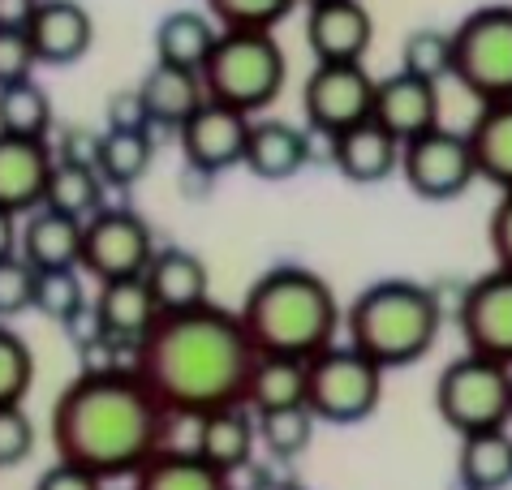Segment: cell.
<instances>
[{
  "label": "cell",
  "instance_id": "obj_1",
  "mask_svg": "<svg viewBox=\"0 0 512 490\" xmlns=\"http://www.w3.org/2000/svg\"><path fill=\"white\" fill-rule=\"evenodd\" d=\"M254 344L233 310L194 306L160 314L134 349V374L168 417H203L229 405H246V379Z\"/></svg>",
  "mask_w": 512,
  "mask_h": 490
},
{
  "label": "cell",
  "instance_id": "obj_2",
  "mask_svg": "<svg viewBox=\"0 0 512 490\" xmlns=\"http://www.w3.org/2000/svg\"><path fill=\"white\" fill-rule=\"evenodd\" d=\"M168 413L142 387L134 366L82 370L52 405L56 460L95 473L99 482L134 478L164 448Z\"/></svg>",
  "mask_w": 512,
  "mask_h": 490
},
{
  "label": "cell",
  "instance_id": "obj_3",
  "mask_svg": "<svg viewBox=\"0 0 512 490\" xmlns=\"http://www.w3.org/2000/svg\"><path fill=\"white\" fill-rule=\"evenodd\" d=\"M237 319L246 327L259 357H297V362H310V357H319L323 349L336 344V331L345 323V314H340L332 284L319 271L280 263L250 284Z\"/></svg>",
  "mask_w": 512,
  "mask_h": 490
},
{
  "label": "cell",
  "instance_id": "obj_4",
  "mask_svg": "<svg viewBox=\"0 0 512 490\" xmlns=\"http://www.w3.org/2000/svg\"><path fill=\"white\" fill-rule=\"evenodd\" d=\"M444 327V301L418 280H375L345 310V331L358 353L379 370H401L435 349Z\"/></svg>",
  "mask_w": 512,
  "mask_h": 490
},
{
  "label": "cell",
  "instance_id": "obj_5",
  "mask_svg": "<svg viewBox=\"0 0 512 490\" xmlns=\"http://www.w3.org/2000/svg\"><path fill=\"white\" fill-rule=\"evenodd\" d=\"M198 78H203L211 104L259 117L263 108H272L280 99L289 61H284V48L272 31H220Z\"/></svg>",
  "mask_w": 512,
  "mask_h": 490
},
{
  "label": "cell",
  "instance_id": "obj_6",
  "mask_svg": "<svg viewBox=\"0 0 512 490\" xmlns=\"http://www.w3.org/2000/svg\"><path fill=\"white\" fill-rule=\"evenodd\" d=\"M435 413L461 439L504 430L512 422V370L478 353L448 362L435 379Z\"/></svg>",
  "mask_w": 512,
  "mask_h": 490
},
{
  "label": "cell",
  "instance_id": "obj_7",
  "mask_svg": "<svg viewBox=\"0 0 512 490\" xmlns=\"http://www.w3.org/2000/svg\"><path fill=\"white\" fill-rule=\"evenodd\" d=\"M383 374L353 344H332L306 362V409L327 426H358L379 409Z\"/></svg>",
  "mask_w": 512,
  "mask_h": 490
},
{
  "label": "cell",
  "instance_id": "obj_8",
  "mask_svg": "<svg viewBox=\"0 0 512 490\" xmlns=\"http://www.w3.org/2000/svg\"><path fill=\"white\" fill-rule=\"evenodd\" d=\"M452 78L478 104L512 99V5H482L452 31Z\"/></svg>",
  "mask_w": 512,
  "mask_h": 490
},
{
  "label": "cell",
  "instance_id": "obj_9",
  "mask_svg": "<svg viewBox=\"0 0 512 490\" xmlns=\"http://www.w3.org/2000/svg\"><path fill=\"white\" fill-rule=\"evenodd\" d=\"M155 258L151 224L134 207H104L82 224V263L78 271H91L99 284L134 280Z\"/></svg>",
  "mask_w": 512,
  "mask_h": 490
},
{
  "label": "cell",
  "instance_id": "obj_10",
  "mask_svg": "<svg viewBox=\"0 0 512 490\" xmlns=\"http://www.w3.org/2000/svg\"><path fill=\"white\" fill-rule=\"evenodd\" d=\"M401 177L426 203H452L461 198L469 185L478 181L474 168V151H469V138L457 129H431L414 142L401 147Z\"/></svg>",
  "mask_w": 512,
  "mask_h": 490
},
{
  "label": "cell",
  "instance_id": "obj_11",
  "mask_svg": "<svg viewBox=\"0 0 512 490\" xmlns=\"http://www.w3.org/2000/svg\"><path fill=\"white\" fill-rule=\"evenodd\" d=\"M375 108V78L366 65H315L302 86L306 125L323 138H336L345 129L371 121Z\"/></svg>",
  "mask_w": 512,
  "mask_h": 490
},
{
  "label": "cell",
  "instance_id": "obj_12",
  "mask_svg": "<svg viewBox=\"0 0 512 490\" xmlns=\"http://www.w3.org/2000/svg\"><path fill=\"white\" fill-rule=\"evenodd\" d=\"M457 327L465 353L491 357L512 370V271L495 267L474 284H465L457 301Z\"/></svg>",
  "mask_w": 512,
  "mask_h": 490
},
{
  "label": "cell",
  "instance_id": "obj_13",
  "mask_svg": "<svg viewBox=\"0 0 512 490\" xmlns=\"http://www.w3.org/2000/svg\"><path fill=\"white\" fill-rule=\"evenodd\" d=\"M250 121L246 112L224 108V104H207L194 112V117L177 129L181 155H186V168L207 172L216 177L224 168H237L241 155H246V138H250Z\"/></svg>",
  "mask_w": 512,
  "mask_h": 490
},
{
  "label": "cell",
  "instance_id": "obj_14",
  "mask_svg": "<svg viewBox=\"0 0 512 490\" xmlns=\"http://www.w3.org/2000/svg\"><path fill=\"white\" fill-rule=\"evenodd\" d=\"M306 43L319 65H362L375 43V18L362 0H323L306 13Z\"/></svg>",
  "mask_w": 512,
  "mask_h": 490
},
{
  "label": "cell",
  "instance_id": "obj_15",
  "mask_svg": "<svg viewBox=\"0 0 512 490\" xmlns=\"http://www.w3.org/2000/svg\"><path fill=\"white\" fill-rule=\"evenodd\" d=\"M371 121L379 129H388L401 147L422 134H431V129H439V86L396 69V74L375 82Z\"/></svg>",
  "mask_w": 512,
  "mask_h": 490
},
{
  "label": "cell",
  "instance_id": "obj_16",
  "mask_svg": "<svg viewBox=\"0 0 512 490\" xmlns=\"http://www.w3.org/2000/svg\"><path fill=\"white\" fill-rule=\"evenodd\" d=\"M52 142L0 134V211L31 215L44 207V190L52 177Z\"/></svg>",
  "mask_w": 512,
  "mask_h": 490
},
{
  "label": "cell",
  "instance_id": "obj_17",
  "mask_svg": "<svg viewBox=\"0 0 512 490\" xmlns=\"http://www.w3.org/2000/svg\"><path fill=\"white\" fill-rule=\"evenodd\" d=\"M26 39H31L39 65L65 69V65H78L91 52L95 22L78 0H39L35 18L26 26Z\"/></svg>",
  "mask_w": 512,
  "mask_h": 490
},
{
  "label": "cell",
  "instance_id": "obj_18",
  "mask_svg": "<svg viewBox=\"0 0 512 490\" xmlns=\"http://www.w3.org/2000/svg\"><path fill=\"white\" fill-rule=\"evenodd\" d=\"M142 280H147L160 314H181V310H194V306H207L211 301L207 263L194 250H181V245L155 250L147 271H142Z\"/></svg>",
  "mask_w": 512,
  "mask_h": 490
},
{
  "label": "cell",
  "instance_id": "obj_19",
  "mask_svg": "<svg viewBox=\"0 0 512 490\" xmlns=\"http://www.w3.org/2000/svg\"><path fill=\"white\" fill-rule=\"evenodd\" d=\"M306 164H310L306 129H297L293 121H276V117H254L250 121L246 155H241V168L246 172H254L259 181H289Z\"/></svg>",
  "mask_w": 512,
  "mask_h": 490
},
{
  "label": "cell",
  "instance_id": "obj_20",
  "mask_svg": "<svg viewBox=\"0 0 512 490\" xmlns=\"http://www.w3.org/2000/svg\"><path fill=\"white\" fill-rule=\"evenodd\" d=\"M254 413L246 405H229V409H216V413H203L194 417V456H203L211 469L233 478L237 469L250 465L254 456Z\"/></svg>",
  "mask_w": 512,
  "mask_h": 490
},
{
  "label": "cell",
  "instance_id": "obj_21",
  "mask_svg": "<svg viewBox=\"0 0 512 490\" xmlns=\"http://www.w3.org/2000/svg\"><path fill=\"white\" fill-rule=\"evenodd\" d=\"M327 147H332L336 172L353 185H379L392 172H401V142L388 129H379L375 121H362L345 129V134L327 138Z\"/></svg>",
  "mask_w": 512,
  "mask_h": 490
},
{
  "label": "cell",
  "instance_id": "obj_22",
  "mask_svg": "<svg viewBox=\"0 0 512 490\" xmlns=\"http://www.w3.org/2000/svg\"><path fill=\"white\" fill-rule=\"evenodd\" d=\"M18 254L35 271H78L82 263V220L39 207L18 228Z\"/></svg>",
  "mask_w": 512,
  "mask_h": 490
},
{
  "label": "cell",
  "instance_id": "obj_23",
  "mask_svg": "<svg viewBox=\"0 0 512 490\" xmlns=\"http://www.w3.org/2000/svg\"><path fill=\"white\" fill-rule=\"evenodd\" d=\"M91 306H95V319L104 327V336L117 344H130V349H138L142 336L160 323V306H155V297L142 276L99 284V297Z\"/></svg>",
  "mask_w": 512,
  "mask_h": 490
},
{
  "label": "cell",
  "instance_id": "obj_24",
  "mask_svg": "<svg viewBox=\"0 0 512 490\" xmlns=\"http://www.w3.org/2000/svg\"><path fill=\"white\" fill-rule=\"evenodd\" d=\"M138 95L142 108H147V121L164 129H181L207 104L203 78L194 69H177V65H151L147 78L138 82Z\"/></svg>",
  "mask_w": 512,
  "mask_h": 490
},
{
  "label": "cell",
  "instance_id": "obj_25",
  "mask_svg": "<svg viewBox=\"0 0 512 490\" xmlns=\"http://www.w3.org/2000/svg\"><path fill=\"white\" fill-rule=\"evenodd\" d=\"M469 151H474L478 181H491L500 194L512 190V99L482 104L474 125L465 129Z\"/></svg>",
  "mask_w": 512,
  "mask_h": 490
},
{
  "label": "cell",
  "instance_id": "obj_26",
  "mask_svg": "<svg viewBox=\"0 0 512 490\" xmlns=\"http://www.w3.org/2000/svg\"><path fill=\"white\" fill-rule=\"evenodd\" d=\"M220 39V26L198 9H173L155 26V65H177V69H203L211 48Z\"/></svg>",
  "mask_w": 512,
  "mask_h": 490
},
{
  "label": "cell",
  "instance_id": "obj_27",
  "mask_svg": "<svg viewBox=\"0 0 512 490\" xmlns=\"http://www.w3.org/2000/svg\"><path fill=\"white\" fill-rule=\"evenodd\" d=\"M457 478L465 490H508L512 486V435H508V426L461 439Z\"/></svg>",
  "mask_w": 512,
  "mask_h": 490
},
{
  "label": "cell",
  "instance_id": "obj_28",
  "mask_svg": "<svg viewBox=\"0 0 512 490\" xmlns=\"http://www.w3.org/2000/svg\"><path fill=\"white\" fill-rule=\"evenodd\" d=\"M306 405V362L297 357H254L246 379V409L272 413Z\"/></svg>",
  "mask_w": 512,
  "mask_h": 490
},
{
  "label": "cell",
  "instance_id": "obj_29",
  "mask_svg": "<svg viewBox=\"0 0 512 490\" xmlns=\"http://www.w3.org/2000/svg\"><path fill=\"white\" fill-rule=\"evenodd\" d=\"M151 160H155V142L147 129H108V134H99L95 172L104 185L130 190L151 172Z\"/></svg>",
  "mask_w": 512,
  "mask_h": 490
},
{
  "label": "cell",
  "instance_id": "obj_30",
  "mask_svg": "<svg viewBox=\"0 0 512 490\" xmlns=\"http://www.w3.org/2000/svg\"><path fill=\"white\" fill-rule=\"evenodd\" d=\"M134 490H233L224 473H216L203 456H194L190 448H160L147 465L134 473Z\"/></svg>",
  "mask_w": 512,
  "mask_h": 490
},
{
  "label": "cell",
  "instance_id": "obj_31",
  "mask_svg": "<svg viewBox=\"0 0 512 490\" xmlns=\"http://www.w3.org/2000/svg\"><path fill=\"white\" fill-rule=\"evenodd\" d=\"M52 121H56L52 117V99H48V91L35 78L0 86V134L48 142Z\"/></svg>",
  "mask_w": 512,
  "mask_h": 490
},
{
  "label": "cell",
  "instance_id": "obj_32",
  "mask_svg": "<svg viewBox=\"0 0 512 490\" xmlns=\"http://www.w3.org/2000/svg\"><path fill=\"white\" fill-rule=\"evenodd\" d=\"M104 190L108 185L99 181V172L87 164H52V177H48V190H44V207L61 211V215H74V220L87 224L95 211H104Z\"/></svg>",
  "mask_w": 512,
  "mask_h": 490
},
{
  "label": "cell",
  "instance_id": "obj_33",
  "mask_svg": "<svg viewBox=\"0 0 512 490\" xmlns=\"http://www.w3.org/2000/svg\"><path fill=\"white\" fill-rule=\"evenodd\" d=\"M315 413H310L306 405H293V409H272V413H254V435H259V443L267 452H272L276 460H297L310 439H315Z\"/></svg>",
  "mask_w": 512,
  "mask_h": 490
},
{
  "label": "cell",
  "instance_id": "obj_34",
  "mask_svg": "<svg viewBox=\"0 0 512 490\" xmlns=\"http://www.w3.org/2000/svg\"><path fill=\"white\" fill-rule=\"evenodd\" d=\"M401 74H414L435 86L452 78V31H439V26L409 31L401 43Z\"/></svg>",
  "mask_w": 512,
  "mask_h": 490
},
{
  "label": "cell",
  "instance_id": "obj_35",
  "mask_svg": "<svg viewBox=\"0 0 512 490\" xmlns=\"http://www.w3.org/2000/svg\"><path fill=\"white\" fill-rule=\"evenodd\" d=\"M297 0H207V18L220 31H276Z\"/></svg>",
  "mask_w": 512,
  "mask_h": 490
},
{
  "label": "cell",
  "instance_id": "obj_36",
  "mask_svg": "<svg viewBox=\"0 0 512 490\" xmlns=\"http://www.w3.org/2000/svg\"><path fill=\"white\" fill-rule=\"evenodd\" d=\"M35 387V353L9 323H0V405H22Z\"/></svg>",
  "mask_w": 512,
  "mask_h": 490
},
{
  "label": "cell",
  "instance_id": "obj_37",
  "mask_svg": "<svg viewBox=\"0 0 512 490\" xmlns=\"http://www.w3.org/2000/svg\"><path fill=\"white\" fill-rule=\"evenodd\" d=\"M82 306H87V293H82L78 271H35V306L31 310H39L44 319L65 327Z\"/></svg>",
  "mask_w": 512,
  "mask_h": 490
},
{
  "label": "cell",
  "instance_id": "obj_38",
  "mask_svg": "<svg viewBox=\"0 0 512 490\" xmlns=\"http://www.w3.org/2000/svg\"><path fill=\"white\" fill-rule=\"evenodd\" d=\"M35 306V267L22 254L0 258V323L18 319Z\"/></svg>",
  "mask_w": 512,
  "mask_h": 490
},
{
  "label": "cell",
  "instance_id": "obj_39",
  "mask_svg": "<svg viewBox=\"0 0 512 490\" xmlns=\"http://www.w3.org/2000/svg\"><path fill=\"white\" fill-rule=\"evenodd\" d=\"M35 452V422L26 405H0V469H18Z\"/></svg>",
  "mask_w": 512,
  "mask_h": 490
},
{
  "label": "cell",
  "instance_id": "obj_40",
  "mask_svg": "<svg viewBox=\"0 0 512 490\" xmlns=\"http://www.w3.org/2000/svg\"><path fill=\"white\" fill-rule=\"evenodd\" d=\"M35 48L26 31H0V86L35 78Z\"/></svg>",
  "mask_w": 512,
  "mask_h": 490
},
{
  "label": "cell",
  "instance_id": "obj_41",
  "mask_svg": "<svg viewBox=\"0 0 512 490\" xmlns=\"http://www.w3.org/2000/svg\"><path fill=\"white\" fill-rule=\"evenodd\" d=\"M487 241H491V254H495V267L512 271V190L500 194L491 220H487Z\"/></svg>",
  "mask_w": 512,
  "mask_h": 490
},
{
  "label": "cell",
  "instance_id": "obj_42",
  "mask_svg": "<svg viewBox=\"0 0 512 490\" xmlns=\"http://www.w3.org/2000/svg\"><path fill=\"white\" fill-rule=\"evenodd\" d=\"M35 490H104V482H99L95 473H87V469L56 460V465H48L44 473H39Z\"/></svg>",
  "mask_w": 512,
  "mask_h": 490
},
{
  "label": "cell",
  "instance_id": "obj_43",
  "mask_svg": "<svg viewBox=\"0 0 512 490\" xmlns=\"http://www.w3.org/2000/svg\"><path fill=\"white\" fill-rule=\"evenodd\" d=\"M108 129H151L147 121V108H142V95H138V86L134 91H117L108 99Z\"/></svg>",
  "mask_w": 512,
  "mask_h": 490
},
{
  "label": "cell",
  "instance_id": "obj_44",
  "mask_svg": "<svg viewBox=\"0 0 512 490\" xmlns=\"http://www.w3.org/2000/svg\"><path fill=\"white\" fill-rule=\"evenodd\" d=\"M95 147H99V134H91V129H65L61 147H56V164H87L95 168Z\"/></svg>",
  "mask_w": 512,
  "mask_h": 490
},
{
  "label": "cell",
  "instance_id": "obj_45",
  "mask_svg": "<svg viewBox=\"0 0 512 490\" xmlns=\"http://www.w3.org/2000/svg\"><path fill=\"white\" fill-rule=\"evenodd\" d=\"M39 0H0V31H26Z\"/></svg>",
  "mask_w": 512,
  "mask_h": 490
},
{
  "label": "cell",
  "instance_id": "obj_46",
  "mask_svg": "<svg viewBox=\"0 0 512 490\" xmlns=\"http://www.w3.org/2000/svg\"><path fill=\"white\" fill-rule=\"evenodd\" d=\"M18 254V215H5L0 211V258Z\"/></svg>",
  "mask_w": 512,
  "mask_h": 490
},
{
  "label": "cell",
  "instance_id": "obj_47",
  "mask_svg": "<svg viewBox=\"0 0 512 490\" xmlns=\"http://www.w3.org/2000/svg\"><path fill=\"white\" fill-rule=\"evenodd\" d=\"M306 5H323V0H306Z\"/></svg>",
  "mask_w": 512,
  "mask_h": 490
}]
</instances>
